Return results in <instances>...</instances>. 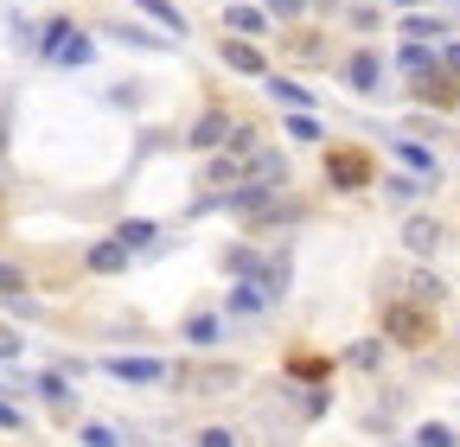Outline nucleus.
<instances>
[{"mask_svg":"<svg viewBox=\"0 0 460 447\" xmlns=\"http://www.w3.org/2000/svg\"><path fill=\"white\" fill-rule=\"evenodd\" d=\"M39 58H45V65L77 71V65H90V58H96V39H90V32H77L71 20H45V26H39Z\"/></svg>","mask_w":460,"mask_h":447,"instance_id":"1","label":"nucleus"},{"mask_svg":"<svg viewBox=\"0 0 460 447\" xmlns=\"http://www.w3.org/2000/svg\"><path fill=\"white\" fill-rule=\"evenodd\" d=\"M384 339H390V346H402V352L429 346V339H435L429 307H422V301H396V307H384Z\"/></svg>","mask_w":460,"mask_h":447,"instance_id":"2","label":"nucleus"},{"mask_svg":"<svg viewBox=\"0 0 460 447\" xmlns=\"http://www.w3.org/2000/svg\"><path fill=\"white\" fill-rule=\"evenodd\" d=\"M326 180H332V192L371 186V153H365V147H332V153H326Z\"/></svg>","mask_w":460,"mask_h":447,"instance_id":"3","label":"nucleus"},{"mask_svg":"<svg viewBox=\"0 0 460 447\" xmlns=\"http://www.w3.org/2000/svg\"><path fill=\"white\" fill-rule=\"evenodd\" d=\"M250 282H256V288L269 294V307H275V301L288 294V282H295V250H275V256H262V268L250 275Z\"/></svg>","mask_w":460,"mask_h":447,"instance_id":"4","label":"nucleus"},{"mask_svg":"<svg viewBox=\"0 0 460 447\" xmlns=\"http://www.w3.org/2000/svg\"><path fill=\"white\" fill-rule=\"evenodd\" d=\"M230 128H237V122H230V109H205V116L192 122V135H186V141H192L199 153H211V147H224V141H230Z\"/></svg>","mask_w":460,"mask_h":447,"instance_id":"5","label":"nucleus"},{"mask_svg":"<svg viewBox=\"0 0 460 447\" xmlns=\"http://www.w3.org/2000/svg\"><path fill=\"white\" fill-rule=\"evenodd\" d=\"M102 371L122 377V383H166V377H172L160 358H102Z\"/></svg>","mask_w":460,"mask_h":447,"instance_id":"6","label":"nucleus"},{"mask_svg":"<svg viewBox=\"0 0 460 447\" xmlns=\"http://www.w3.org/2000/svg\"><path fill=\"white\" fill-rule=\"evenodd\" d=\"M345 83H352L358 96H371L384 83V58H377V51H352V58H345Z\"/></svg>","mask_w":460,"mask_h":447,"instance_id":"7","label":"nucleus"},{"mask_svg":"<svg viewBox=\"0 0 460 447\" xmlns=\"http://www.w3.org/2000/svg\"><path fill=\"white\" fill-rule=\"evenodd\" d=\"M441 237H447V231H441L435 217H410V224H402V250H410V256H435Z\"/></svg>","mask_w":460,"mask_h":447,"instance_id":"8","label":"nucleus"},{"mask_svg":"<svg viewBox=\"0 0 460 447\" xmlns=\"http://www.w3.org/2000/svg\"><path fill=\"white\" fill-rule=\"evenodd\" d=\"M237 383V364H205V371H186V390L192 397H224Z\"/></svg>","mask_w":460,"mask_h":447,"instance_id":"9","label":"nucleus"},{"mask_svg":"<svg viewBox=\"0 0 460 447\" xmlns=\"http://www.w3.org/2000/svg\"><path fill=\"white\" fill-rule=\"evenodd\" d=\"M224 65H230V71H243V77H269L262 51H256L250 39H224Z\"/></svg>","mask_w":460,"mask_h":447,"instance_id":"10","label":"nucleus"},{"mask_svg":"<svg viewBox=\"0 0 460 447\" xmlns=\"http://www.w3.org/2000/svg\"><path fill=\"white\" fill-rule=\"evenodd\" d=\"M416 96H422V102H435V109H447V102H460V77H447V71L435 65V71L416 83Z\"/></svg>","mask_w":460,"mask_h":447,"instance_id":"11","label":"nucleus"},{"mask_svg":"<svg viewBox=\"0 0 460 447\" xmlns=\"http://www.w3.org/2000/svg\"><path fill=\"white\" fill-rule=\"evenodd\" d=\"M262 90H269L281 109H314V90H307V83H295V77H262Z\"/></svg>","mask_w":460,"mask_h":447,"instance_id":"12","label":"nucleus"},{"mask_svg":"<svg viewBox=\"0 0 460 447\" xmlns=\"http://www.w3.org/2000/svg\"><path fill=\"white\" fill-rule=\"evenodd\" d=\"M256 268H262V250H256V243H230V250H224V275H237V282H250Z\"/></svg>","mask_w":460,"mask_h":447,"instance_id":"13","label":"nucleus"},{"mask_svg":"<svg viewBox=\"0 0 460 447\" xmlns=\"http://www.w3.org/2000/svg\"><path fill=\"white\" fill-rule=\"evenodd\" d=\"M396 65H402V71H410V77H429V71H435L441 58H435V51H429V39H410V45H402V51H396Z\"/></svg>","mask_w":460,"mask_h":447,"instance_id":"14","label":"nucleus"},{"mask_svg":"<svg viewBox=\"0 0 460 447\" xmlns=\"http://www.w3.org/2000/svg\"><path fill=\"white\" fill-rule=\"evenodd\" d=\"M186 339H192L199 352H211V346L224 339V320H217V313H192V320H186Z\"/></svg>","mask_w":460,"mask_h":447,"instance_id":"15","label":"nucleus"},{"mask_svg":"<svg viewBox=\"0 0 460 447\" xmlns=\"http://www.w3.org/2000/svg\"><path fill=\"white\" fill-rule=\"evenodd\" d=\"M32 390H39V397H45V403H51L58 416H65V409L77 403V397H71V383H65V377H58V371H45V377H32Z\"/></svg>","mask_w":460,"mask_h":447,"instance_id":"16","label":"nucleus"},{"mask_svg":"<svg viewBox=\"0 0 460 447\" xmlns=\"http://www.w3.org/2000/svg\"><path fill=\"white\" fill-rule=\"evenodd\" d=\"M224 26H230V32H243V39H262V32H269V13H262V7H230Z\"/></svg>","mask_w":460,"mask_h":447,"instance_id":"17","label":"nucleus"},{"mask_svg":"<svg viewBox=\"0 0 460 447\" xmlns=\"http://www.w3.org/2000/svg\"><path fill=\"white\" fill-rule=\"evenodd\" d=\"M154 237H160V224H147V217H128V224H122V231H115V243H122L128 256H135V250H147Z\"/></svg>","mask_w":460,"mask_h":447,"instance_id":"18","label":"nucleus"},{"mask_svg":"<svg viewBox=\"0 0 460 447\" xmlns=\"http://www.w3.org/2000/svg\"><path fill=\"white\" fill-rule=\"evenodd\" d=\"M90 268H96V275H115V268H128V250L109 237V243H96V250H90Z\"/></svg>","mask_w":460,"mask_h":447,"instance_id":"19","label":"nucleus"},{"mask_svg":"<svg viewBox=\"0 0 460 447\" xmlns=\"http://www.w3.org/2000/svg\"><path fill=\"white\" fill-rule=\"evenodd\" d=\"M384 192H390V198H396V205H416V198H422V192H429V180H422V173H396V180H390V186H384Z\"/></svg>","mask_w":460,"mask_h":447,"instance_id":"20","label":"nucleus"},{"mask_svg":"<svg viewBox=\"0 0 460 447\" xmlns=\"http://www.w3.org/2000/svg\"><path fill=\"white\" fill-rule=\"evenodd\" d=\"M269 307V294L256 288V282H237V288H230V313H262Z\"/></svg>","mask_w":460,"mask_h":447,"instance_id":"21","label":"nucleus"},{"mask_svg":"<svg viewBox=\"0 0 460 447\" xmlns=\"http://www.w3.org/2000/svg\"><path fill=\"white\" fill-rule=\"evenodd\" d=\"M135 7H141L147 20H160L166 32H186V20H180V7H172V0H135Z\"/></svg>","mask_w":460,"mask_h":447,"instance_id":"22","label":"nucleus"},{"mask_svg":"<svg viewBox=\"0 0 460 447\" xmlns=\"http://www.w3.org/2000/svg\"><path fill=\"white\" fill-rule=\"evenodd\" d=\"M396 160L410 166V173H422V180L435 173V153H429V147H416V141H396Z\"/></svg>","mask_w":460,"mask_h":447,"instance_id":"23","label":"nucleus"},{"mask_svg":"<svg viewBox=\"0 0 460 447\" xmlns=\"http://www.w3.org/2000/svg\"><path fill=\"white\" fill-rule=\"evenodd\" d=\"M410 301H422V307H435V301H441V275H429V268H416V275H410Z\"/></svg>","mask_w":460,"mask_h":447,"instance_id":"24","label":"nucleus"},{"mask_svg":"<svg viewBox=\"0 0 460 447\" xmlns=\"http://www.w3.org/2000/svg\"><path fill=\"white\" fill-rule=\"evenodd\" d=\"M288 135H295V141H320V116H314V109H288Z\"/></svg>","mask_w":460,"mask_h":447,"instance_id":"25","label":"nucleus"},{"mask_svg":"<svg viewBox=\"0 0 460 447\" xmlns=\"http://www.w3.org/2000/svg\"><path fill=\"white\" fill-rule=\"evenodd\" d=\"M416 447H460V441H454V428H441V422H422V428H416Z\"/></svg>","mask_w":460,"mask_h":447,"instance_id":"26","label":"nucleus"},{"mask_svg":"<svg viewBox=\"0 0 460 447\" xmlns=\"http://www.w3.org/2000/svg\"><path fill=\"white\" fill-rule=\"evenodd\" d=\"M13 294H26V268L0 262V301H13Z\"/></svg>","mask_w":460,"mask_h":447,"instance_id":"27","label":"nucleus"},{"mask_svg":"<svg viewBox=\"0 0 460 447\" xmlns=\"http://www.w3.org/2000/svg\"><path fill=\"white\" fill-rule=\"evenodd\" d=\"M115 39H122V45H141V51H160L166 39H154V32H141V26H109Z\"/></svg>","mask_w":460,"mask_h":447,"instance_id":"28","label":"nucleus"},{"mask_svg":"<svg viewBox=\"0 0 460 447\" xmlns=\"http://www.w3.org/2000/svg\"><path fill=\"white\" fill-rule=\"evenodd\" d=\"M84 447H122V434H115L109 422H84Z\"/></svg>","mask_w":460,"mask_h":447,"instance_id":"29","label":"nucleus"},{"mask_svg":"<svg viewBox=\"0 0 460 447\" xmlns=\"http://www.w3.org/2000/svg\"><path fill=\"white\" fill-rule=\"evenodd\" d=\"M192 447H243V441L230 434V428H199V434H192Z\"/></svg>","mask_w":460,"mask_h":447,"instance_id":"30","label":"nucleus"},{"mask_svg":"<svg viewBox=\"0 0 460 447\" xmlns=\"http://www.w3.org/2000/svg\"><path fill=\"white\" fill-rule=\"evenodd\" d=\"M345 358H352L358 371H371V364L384 358V346H377V339H358V346H352V352H345Z\"/></svg>","mask_w":460,"mask_h":447,"instance_id":"31","label":"nucleus"},{"mask_svg":"<svg viewBox=\"0 0 460 447\" xmlns=\"http://www.w3.org/2000/svg\"><path fill=\"white\" fill-rule=\"evenodd\" d=\"M402 32H410V39H435V32H447L441 20H422V13H410V20H402Z\"/></svg>","mask_w":460,"mask_h":447,"instance_id":"32","label":"nucleus"},{"mask_svg":"<svg viewBox=\"0 0 460 447\" xmlns=\"http://www.w3.org/2000/svg\"><path fill=\"white\" fill-rule=\"evenodd\" d=\"M269 13H275V20H301L307 0H269Z\"/></svg>","mask_w":460,"mask_h":447,"instance_id":"33","label":"nucleus"},{"mask_svg":"<svg viewBox=\"0 0 460 447\" xmlns=\"http://www.w3.org/2000/svg\"><path fill=\"white\" fill-rule=\"evenodd\" d=\"M0 428H7V434H20V428H26V416H20L7 397H0Z\"/></svg>","mask_w":460,"mask_h":447,"instance_id":"34","label":"nucleus"},{"mask_svg":"<svg viewBox=\"0 0 460 447\" xmlns=\"http://www.w3.org/2000/svg\"><path fill=\"white\" fill-rule=\"evenodd\" d=\"M20 346H26L20 332H13V326H0V358H20Z\"/></svg>","mask_w":460,"mask_h":447,"instance_id":"35","label":"nucleus"},{"mask_svg":"<svg viewBox=\"0 0 460 447\" xmlns=\"http://www.w3.org/2000/svg\"><path fill=\"white\" fill-rule=\"evenodd\" d=\"M441 71H447V77H460V45H441Z\"/></svg>","mask_w":460,"mask_h":447,"instance_id":"36","label":"nucleus"},{"mask_svg":"<svg viewBox=\"0 0 460 447\" xmlns=\"http://www.w3.org/2000/svg\"><path fill=\"white\" fill-rule=\"evenodd\" d=\"M396 7H416V0H396Z\"/></svg>","mask_w":460,"mask_h":447,"instance_id":"37","label":"nucleus"}]
</instances>
